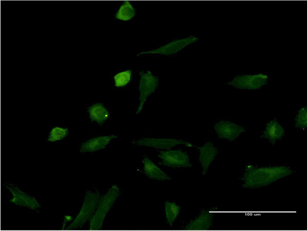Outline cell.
Segmentation results:
<instances>
[{"mask_svg":"<svg viewBox=\"0 0 307 231\" xmlns=\"http://www.w3.org/2000/svg\"><path fill=\"white\" fill-rule=\"evenodd\" d=\"M292 173V170L284 166L256 168L248 165L245 168L243 187L257 188L266 186Z\"/></svg>","mask_w":307,"mask_h":231,"instance_id":"cell-1","label":"cell"},{"mask_svg":"<svg viewBox=\"0 0 307 231\" xmlns=\"http://www.w3.org/2000/svg\"><path fill=\"white\" fill-rule=\"evenodd\" d=\"M120 193L119 187L114 185L101 198L96 211L91 219L90 230H98L101 229L104 219L119 196Z\"/></svg>","mask_w":307,"mask_h":231,"instance_id":"cell-2","label":"cell"},{"mask_svg":"<svg viewBox=\"0 0 307 231\" xmlns=\"http://www.w3.org/2000/svg\"><path fill=\"white\" fill-rule=\"evenodd\" d=\"M100 199L101 196L98 192H92L87 191L82 207L79 214L65 229L70 230L81 227L87 220L91 219Z\"/></svg>","mask_w":307,"mask_h":231,"instance_id":"cell-3","label":"cell"},{"mask_svg":"<svg viewBox=\"0 0 307 231\" xmlns=\"http://www.w3.org/2000/svg\"><path fill=\"white\" fill-rule=\"evenodd\" d=\"M268 76L260 73L256 74H243L235 76L227 84L240 89L255 90L267 84Z\"/></svg>","mask_w":307,"mask_h":231,"instance_id":"cell-4","label":"cell"},{"mask_svg":"<svg viewBox=\"0 0 307 231\" xmlns=\"http://www.w3.org/2000/svg\"><path fill=\"white\" fill-rule=\"evenodd\" d=\"M140 74V81L138 87L140 102L136 114L141 112L147 98L155 91L159 83L158 76L154 75L150 71H141Z\"/></svg>","mask_w":307,"mask_h":231,"instance_id":"cell-5","label":"cell"},{"mask_svg":"<svg viewBox=\"0 0 307 231\" xmlns=\"http://www.w3.org/2000/svg\"><path fill=\"white\" fill-rule=\"evenodd\" d=\"M159 157L162 160L159 164L168 167H190L192 166L188 155L181 149L160 151Z\"/></svg>","mask_w":307,"mask_h":231,"instance_id":"cell-6","label":"cell"},{"mask_svg":"<svg viewBox=\"0 0 307 231\" xmlns=\"http://www.w3.org/2000/svg\"><path fill=\"white\" fill-rule=\"evenodd\" d=\"M134 143L139 146L167 150L170 149L172 147L180 144H183L188 147L194 146L192 144L187 141L174 138H143L134 142Z\"/></svg>","mask_w":307,"mask_h":231,"instance_id":"cell-7","label":"cell"},{"mask_svg":"<svg viewBox=\"0 0 307 231\" xmlns=\"http://www.w3.org/2000/svg\"><path fill=\"white\" fill-rule=\"evenodd\" d=\"M198 40V38L191 35L186 38L174 40L157 49L141 52L137 56L147 54H158L166 56L172 55L181 50L188 45L195 42Z\"/></svg>","mask_w":307,"mask_h":231,"instance_id":"cell-8","label":"cell"},{"mask_svg":"<svg viewBox=\"0 0 307 231\" xmlns=\"http://www.w3.org/2000/svg\"><path fill=\"white\" fill-rule=\"evenodd\" d=\"M214 127L220 138L230 141H233L245 131L244 127L226 120L216 123Z\"/></svg>","mask_w":307,"mask_h":231,"instance_id":"cell-9","label":"cell"},{"mask_svg":"<svg viewBox=\"0 0 307 231\" xmlns=\"http://www.w3.org/2000/svg\"><path fill=\"white\" fill-rule=\"evenodd\" d=\"M6 188L13 195L12 198L10 200L11 202L20 207H25L32 210H35L40 207L37 200L32 196L21 191L17 187L11 184H6Z\"/></svg>","mask_w":307,"mask_h":231,"instance_id":"cell-10","label":"cell"},{"mask_svg":"<svg viewBox=\"0 0 307 231\" xmlns=\"http://www.w3.org/2000/svg\"><path fill=\"white\" fill-rule=\"evenodd\" d=\"M198 148L200 152L199 159L203 168L202 174L204 175L217 154L218 150L210 142L206 143Z\"/></svg>","mask_w":307,"mask_h":231,"instance_id":"cell-11","label":"cell"},{"mask_svg":"<svg viewBox=\"0 0 307 231\" xmlns=\"http://www.w3.org/2000/svg\"><path fill=\"white\" fill-rule=\"evenodd\" d=\"M214 213L204 210L195 220L187 225L185 229L187 230H206L209 229L212 224Z\"/></svg>","mask_w":307,"mask_h":231,"instance_id":"cell-12","label":"cell"},{"mask_svg":"<svg viewBox=\"0 0 307 231\" xmlns=\"http://www.w3.org/2000/svg\"><path fill=\"white\" fill-rule=\"evenodd\" d=\"M117 137L116 135H113L94 138L82 143L80 151L82 152H93L105 148L112 139Z\"/></svg>","mask_w":307,"mask_h":231,"instance_id":"cell-13","label":"cell"},{"mask_svg":"<svg viewBox=\"0 0 307 231\" xmlns=\"http://www.w3.org/2000/svg\"><path fill=\"white\" fill-rule=\"evenodd\" d=\"M144 165V173L149 178L159 181L170 180L171 177L155 165L148 157L142 161Z\"/></svg>","mask_w":307,"mask_h":231,"instance_id":"cell-14","label":"cell"},{"mask_svg":"<svg viewBox=\"0 0 307 231\" xmlns=\"http://www.w3.org/2000/svg\"><path fill=\"white\" fill-rule=\"evenodd\" d=\"M284 135V130L276 119L268 122L262 135L264 138L268 139L274 145L276 140L281 139Z\"/></svg>","mask_w":307,"mask_h":231,"instance_id":"cell-15","label":"cell"},{"mask_svg":"<svg viewBox=\"0 0 307 231\" xmlns=\"http://www.w3.org/2000/svg\"><path fill=\"white\" fill-rule=\"evenodd\" d=\"M88 112L91 120L96 121L100 125L109 117L108 111L101 103H97L89 107Z\"/></svg>","mask_w":307,"mask_h":231,"instance_id":"cell-16","label":"cell"},{"mask_svg":"<svg viewBox=\"0 0 307 231\" xmlns=\"http://www.w3.org/2000/svg\"><path fill=\"white\" fill-rule=\"evenodd\" d=\"M136 14L135 10L128 1H125L121 5L115 14V18L123 21H127L133 18Z\"/></svg>","mask_w":307,"mask_h":231,"instance_id":"cell-17","label":"cell"},{"mask_svg":"<svg viewBox=\"0 0 307 231\" xmlns=\"http://www.w3.org/2000/svg\"><path fill=\"white\" fill-rule=\"evenodd\" d=\"M165 210L167 222L171 226L179 215L180 207L173 202L165 201Z\"/></svg>","mask_w":307,"mask_h":231,"instance_id":"cell-18","label":"cell"},{"mask_svg":"<svg viewBox=\"0 0 307 231\" xmlns=\"http://www.w3.org/2000/svg\"><path fill=\"white\" fill-rule=\"evenodd\" d=\"M131 71L130 69L120 72L114 77L115 85L117 87H122L126 85L131 78Z\"/></svg>","mask_w":307,"mask_h":231,"instance_id":"cell-19","label":"cell"},{"mask_svg":"<svg viewBox=\"0 0 307 231\" xmlns=\"http://www.w3.org/2000/svg\"><path fill=\"white\" fill-rule=\"evenodd\" d=\"M68 133L69 131L67 128L56 126L51 131L48 140L51 142L60 140L65 137Z\"/></svg>","mask_w":307,"mask_h":231,"instance_id":"cell-20","label":"cell"},{"mask_svg":"<svg viewBox=\"0 0 307 231\" xmlns=\"http://www.w3.org/2000/svg\"><path fill=\"white\" fill-rule=\"evenodd\" d=\"M295 126L304 129L307 126V109L306 107L301 108L298 112L296 116Z\"/></svg>","mask_w":307,"mask_h":231,"instance_id":"cell-21","label":"cell"},{"mask_svg":"<svg viewBox=\"0 0 307 231\" xmlns=\"http://www.w3.org/2000/svg\"><path fill=\"white\" fill-rule=\"evenodd\" d=\"M72 219V217H71L70 216H65L64 217V222H63V227H62V229H63V227H64V225H65L66 223L68 221H70Z\"/></svg>","mask_w":307,"mask_h":231,"instance_id":"cell-22","label":"cell"}]
</instances>
